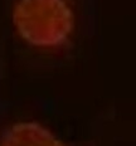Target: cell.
<instances>
[{
    "mask_svg": "<svg viewBox=\"0 0 136 146\" xmlns=\"http://www.w3.org/2000/svg\"><path fill=\"white\" fill-rule=\"evenodd\" d=\"M13 20L28 43L45 48L62 44L73 27V15L64 0H19Z\"/></svg>",
    "mask_w": 136,
    "mask_h": 146,
    "instance_id": "6da1fadb",
    "label": "cell"
},
{
    "mask_svg": "<svg viewBox=\"0 0 136 146\" xmlns=\"http://www.w3.org/2000/svg\"><path fill=\"white\" fill-rule=\"evenodd\" d=\"M0 146H68L37 122L15 123L0 139Z\"/></svg>",
    "mask_w": 136,
    "mask_h": 146,
    "instance_id": "7a4b0ae2",
    "label": "cell"
}]
</instances>
